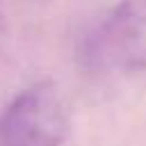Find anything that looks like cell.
Returning <instances> with one entry per match:
<instances>
[{
    "mask_svg": "<svg viewBox=\"0 0 146 146\" xmlns=\"http://www.w3.org/2000/svg\"><path fill=\"white\" fill-rule=\"evenodd\" d=\"M87 57L98 68L144 71L146 0H121L89 39Z\"/></svg>",
    "mask_w": 146,
    "mask_h": 146,
    "instance_id": "cell-2",
    "label": "cell"
},
{
    "mask_svg": "<svg viewBox=\"0 0 146 146\" xmlns=\"http://www.w3.org/2000/svg\"><path fill=\"white\" fill-rule=\"evenodd\" d=\"M68 130L66 105L55 84L41 82L11 100L0 116V146H62Z\"/></svg>",
    "mask_w": 146,
    "mask_h": 146,
    "instance_id": "cell-1",
    "label": "cell"
}]
</instances>
